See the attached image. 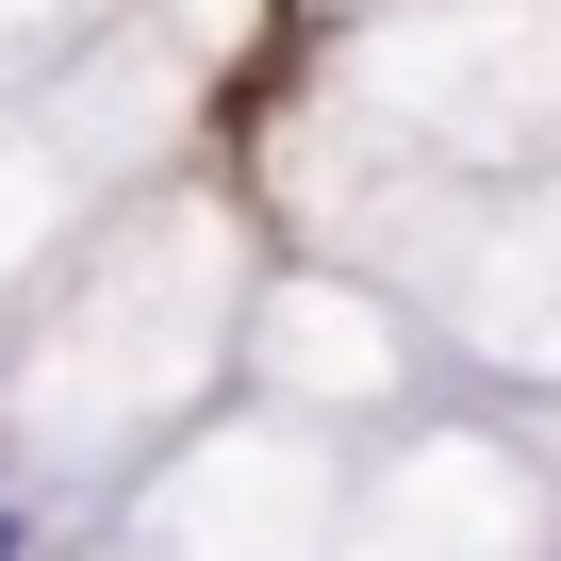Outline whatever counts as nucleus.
Wrapping results in <instances>:
<instances>
[{"instance_id": "f03ea898", "label": "nucleus", "mask_w": 561, "mask_h": 561, "mask_svg": "<svg viewBox=\"0 0 561 561\" xmlns=\"http://www.w3.org/2000/svg\"><path fill=\"white\" fill-rule=\"evenodd\" d=\"M347 561H561V462H528L479 413L380 430L347 479Z\"/></svg>"}, {"instance_id": "f257e3e1", "label": "nucleus", "mask_w": 561, "mask_h": 561, "mask_svg": "<svg viewBox=\"0 0 561 561\" xmlns=\"http://www.w3.org/2000/svg\"><path fill=\"white\" fill-rule=\"evenodd\" d=\"M347 479H364V446L248 397V413H198L165 462H133L116 545L133 561H347Z\"/></svg>"}]
</instances>
